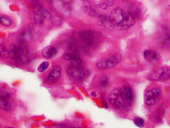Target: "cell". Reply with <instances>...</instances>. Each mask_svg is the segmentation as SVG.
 <instances>
[{"label": "cell", "instance_id": "obj_1", "mask_svg": "<svg viewBox=\"0 0 170 128\" xmlns=\"http://www.w3.org/2000/svg\"><path fill=\"white\" fill-rule=\"evenodd\" d=\"M17 105L12 91L5 86L0 85V110L5 112H12Z\"/></svg>", "mask_w": 170, "mask_h": 128}, {"label": "cell", "instance_id": "obj_2", "mask_svg": "<svg viewBox=\"0 0 170 128\" xmlns=\"http://www.w3.org/2000/svg\"><path fill=\"white\" fill-rule=\"evenodd\" d=\"M170 68L167 67L158 68L154 69L148 76V79L155 81H163L170 78Z\"/></svg>", "mask_w": 170, "mask_h": 128}, {"label": "cell", "instance_id": "obj_3", "mask_svg": "<svg viewBox=\"0 0 170 128\" xmlns=\"http://www.w3.org/2000/svg\"><path fill=\"white\" fill-rule=\"evenodd\" d=\"M66 71L70 77L77 81H82L87 78L90 75V72L87 69L82 67L70 66Z\"/></svg>", "mask_w": 170, "mask_h": 128}, {"label": "cell", "instance_id": "obj_4", "mask_svg": "<svg viewBox=\"0 0 170 128\" xmlns=\"http://www.w3.org/2000/svg\"><path fill=\"white\" fill-rule=\"evenodd\" d=\"M121 57L119 54H116L104 61L98 62L96 65L100 69L111 68L115 67L121 60Z\"/></svg>", "mask_w": 170, "mask_h": 128}, {"label": "cell", "instance_id": "obj_5", "mask_svg": "<svg viewBox=\"0 0 170 128\" xmlns=\"http://www.w3.org/2000/svg\"><path fill=\"white\" fill-rule=\"evenodd\" d=\"M135 19L131 13L124 14L123 19L121 22L114 27L117 30H125L133 26L135 24Z\"/></svg>", "mask_w": 170, "mask_h": 128}, {"label": "cell", "instance_id": "obj_6", "mask_svg": "<svg viewBox=\"0 0 170 128\" xmlns=\"http://www.w3.org/2000/svg\"><path fill=\"white\" fill-rule=\"evenodd\" d=\"M161 90L158 88H154L147 91L144 97L145 104L148 106H152L156 103L157 99L160 96Z\"/></svg>", "mask_w": 170, "mask_h": 128}, {"label": "cell", "instance_id": "obj_7", "mask_svg": "<svg viewBox=\"0 0 170 128\" xmlns=\"http://www.w3.org/2000/svg\"><path fill=\"white\" fill-rule=\"evenodd\" d=\"M62 75V68L58 65H55L46 78V83L51 85L57 82L60 79Z\"/></svg>", "mask_w": 170, "mask_h": 128}, {"label": "cell", "instance_id": "obj_8", "mask_svg": "<svg viewBox=\"0 0 170 128\" xmlns=\"http://www.w3.org/2000/svg\"><path fill=\"white\" fill-rule=\"evenodd\" d=\"M110 104L114 108L118 109L122 107L123 100L121 97L119 90H114L109 96Z\"/></svg>", "mask_w": 170, "mask_h": 128}, {"label": "cell", "instance_id": "obj_9", "mask_svg": "<svg viewBox=\"0 0 170 128\" xmlns=\"http://www.w3.org/2000/svg\"><path fill=\"white\" fill-rule=\"evenodd\" d=\"M124 14L122 10L120 8H116L111 13L109 17V20L114 28L122 20Z\"/></svg>", "mask_w": 170, "mask_h": 128}, {"label": "cell", "instance_id": "obj_10", "mask_svg": "<svg viewBox=\"0 0 170 128\" xmlns=\"http://www.w3.org/2000/svg\"><path fill=\"white\" fill-rule=\"evenodd\" d=\"M80 37L86 41L88 46L93 45L97 41L98 35L95 32L90 31H85L80 32Z\"/></svg>", "mask_w": 170, "mask_h": 128}, {"label": "cell", "instance_id": "obj_11", "mask_svg": "<svg viewBox=\"0 0 170 128\" xmlns=\"http://www.w3.org/2000/svg\"><path fill=\"white\" fill-rule=\"evenodd\" d=\"M10 57L13 59L21 60L24 53V50L23 47L15 45H11L10 47Z\"/></svg>", "mask_w": 170, "mask_h": 128}, {"label": "cell", "instance_id": "obj_12", "mask_svg": "<svg viewBox=\"0 0 170 128\" xmlns=\"http://www.w3.org/2000/svg\"><path fill=\"white\" fill-rule=\"evenodd\" d=\"M57 50L55 47L52 46H47L44 48L41 51L42 56L47 59H51L56 56Z\"/></svg>", "mask_w": 170, "mask_h": 128}, {"label": "cell", "instance_id": "obj_13", "mask_svg": "<svg viewBox=\"0 0 170 128\" xmlns=\"http://www.w3.org/2000/svg\"><path fill=\"white\" fill-rule=\"evenodd\" d=\"M143 57L146 60L149 62L153 60H158L160 59V55L154 51L147 50L143 52Z\"/></svg>", "mask_w": 170, "mask_h": 128}, {"label": "cell", "instance_id": "obj_14", "mask_svg": "<svg viewBox=\"0 0 170 128\" xmlns=\"http://www.w3.org/2000/svg\"><path fill=\"white\" fill-rule=\"evenodd\" d=\"M120 96L123 100L131 101L133 98V93L131 89L128 87H124L119 90Z\"/></svg>", "mask_w": 170, "mask_h": 128}, {"label": "cell", "instance_id": "obj_15", "mask_svg": "<svg viewBox=\"0 0 170 128\" xmlns=\"http://www.w3.org/2000/svg\"><path fill=\"white\" fill-rule=\"evenodd\" d=\"M33 17L36 24L42 27L45 24V19L40 12L36 11L33 13Z\"/></svg>", "mask_w": 170, "mask_h": 128}, {"label": "cell", "instance_id": "obj_16", "mask_svg": "<svg viewBox=\"0 0 170 128\" xmlns=\"http://www.w3.org/2000/svg\"><path fill=\"white\" fill-rule=\"evenodd\" d=\"M32 35L28 32L23 31L22 32L19 36L20 42L22 43L25 42L29 41L32 38Z\"/></svg>", "mask_w": 170, "mask_h": 128}, {"label": "cell", "instance_id": "obj_17", "mask_svg": "<svg viewBox=\"0 0 170 128\" xmlns=\"http://www.w3.org/2000/svg\"><path fill=\"white\" fill-rule=\"evenodd\" d=\"M51 23L54 26L60 27L63 23V20L60 16H55L51 17L50 20Z\"/></svg>", "mask_w": 170, "mask_h": 128}, {"label": "cell", "instance_id": "obj_18", "mask_svg": "<svg viewBox=\"0 0 170 128\" xmlns=\"http://www.w3.org/2000/svg\"><path fill=\"white\" fill-rule=\"evenodd\" d=\"M37 11H38L41 13L45 20H50L51 17H52L50 12L44 9L43 6Z\"/></svg>", "mask_w": 170, "mask_h": 128}, {"label": "cell", "instance_id": "obj_19", "mask_svg": "<svg viewBox=\"0 0 170 128\" xmlns=\"http://www.w3.org/2000/svg\"><path fill=\"white\" fill-rule=\"evenodd\" d=\"M12 22L9 18L5 16L0 17V24L5 27H9L12 25Z\"/></svg>", "mask_w": 170, "mask_h": 128}, {"label": "cell", "instance_id": "obj_20", "mask_svg": "<svg viewBox=\"0 0 170 128\" xmlns=\"http://www.w3.org/2000/svg\"><path fill=\"white\" fill-rule=\"evenodd\" d=\"M99 20L98 24L99 25H105L110 22L109 17L105 15H101L98 16Z\"/></svg>", "mask_w": 170, "mask_h": 128}, {"label": "cell", "instance_id": "obj_21", "mask_svg": "<svg viewBox=\"0 0 170 128\" xmlns=\"http://www.w3.org/2000/svg\"><path fill=\"white\" fill-rule=\"evenodd\" d=\"M0 56L3 58H7L10 57L9 52L2 45H0Z\"/></svg>", "mask_w": 170, "mask_h": 128}, {"label": "cell", "instance_id": "obj_22", "mask_svg": "<svg viewBox=\"0 0 170 128\" xmlns=\"http://www.w3.org/2000/svg\"><path fill=\"white\" fill-rule=\"evenodd\" d=\"M82 64V60L79 57L76 56L72 60L70 66L75 67H81Z\"/></svg>", "mask_w": 170, "mask_h": 128}, {"label": "cell", "instance_id": "obj_23", "mask_svg": "<svg viewBox=\"0 0 170 128\" xmlns=\"http://www.w3.org/2000/svg\"><path fill=\"white\" fill-rule=\"evenodd\" d=\"M83 8L84 11L89 14L92 8L90 2L87 1H84L83 3Z\"/></svg>", "mask_w": 170, "mask_h": 128}, {"label": "cell", "instance_id": "obj_24", "mask_svg": "<svg viewBox=\"0 0 170 128\" xmlns=\"http://www.w3.org/2000/svg\"><path fill=\"white\" fill-rule=\"evenodd\" d=\"M134 122L135 126L139 128H143L144 126V120L140 117H136Z\"/></svg>", "mask_w": 170, "mask_h": 128}, {"label": "cell", "instance_id": "obj_25", "mask_svg": "<svg viewBox=\"0 0 170 128\" xmlns=\"http://www.w3.org/2000/svg\"><path fill=\"white\" fill-rule=\"evenodd\" d=\"M49 64L48 62L47 61L43 62L39 66L38 70L40 72H42L48 68Z\"/></svg>", "mask_w": 170, "mask_h": 128}, {"label": "cell", "instance_id": "obj_26", "mask_svg": "<svg viewBox=\"0 0 170 128\" xmlns=\"http://www.w3.org/2000/svg\"><path fill=\"white\" fill-rule=\"evenodd\" d=\"M76 56L72 53H65L63 55L64 59L66 61H72Z\"/></svg>", "mask_w": 170, "mask_h": 128}, {"label": "cell", "instance_id": "obj_27", "mask_svg": "<svg viewBox=\"0 0 170 128\" xmlns=\"http://www.w3.org/2000/svg\"><path fill=\"white\" fill-rule=\"evenodd\" d=\"M108 77L106 75L103 76L100 79V83L103 86H105L108 81Z\"/></svg>", "mask_w": 170, "mask_h": 128}, {"label": "cell", "instance_id": "obj_28", "mask_svg": "<svg viewBox=\"0 0 170 128\" xmlns=\"http://www.w3.org/2000/svg\"><path fill=\"white\" fill-rule=\"evenodd\" d=\"M88 14L90 16L92 17H95V18L98 17L97 14V12H96L95 11V10H94L93 9H92L91 10V11L90 12V13H89Z\"/></svg>", "mask_w": 170, "mask_h": 128}, {"label": "cell", "instance_id": "obj_29", "mask_svg": "<svg viewBox=\"0 0 170 128\" xmlns=\"http://www.w3.org/2000/svg\"><path fill=\"white\" fill-rule=\"evenodd\" d=\"M98 6L100 8L103 10L106 9L108 8V6H107L106 3H99Z\"/></svg>", "mask_w": 170, "mask_h": 128}, {"label": "cell", "instance_id": "obj_30", "mask_svg": "<svg viewBox=\"0 0 170 128\" xmlns=\"http://www.w3.org/2000/svg\"><path fill=\"white\" fill-rule=\"evenodd\" d=\"M115 1H107L105 2V3L108 7L112 6L114 4Z\"/></svg>", "mask_w": 170, "mask_h": 128}, {"label": "cell", "instance_id": "obj_31", "mask_svg": "<svg viewBox=\"0 0 170 128\" xmlns=\"http://www.w3.org/2000/svg\"><path fill=\"white\" fill-rule=\"evenodd\" d=\"M54 128H65V127L63 125H59L55 126Z\"/></svg>", "mask_w": 170, "mask_h": 128}, {"label": "cell", "instance_id": "obj_32", "mask_svg": "<svg viewBox=\"0 0 170 128\" xmlns=\"http://www.w3.org/2000/svg\"><path fill=\"white\" fill-rule=\"evenodd\" d=\"M91 96L92 97H97V94H96V93L95 92H92L91 93Z\"/></svg>", "mask_w": 170, "mask_h": 128}, {"label": "cell", "instance_id": "obj_33", "mask_svg": "<svg viewBox=\"0 0 170 128\" xmlns=\"http://www.w3.org/2000/svg\"><path fill=\"white\" fill-rule=\"evenodd\" d=\"M6 128H16L14 127H7Z\"/></svg>", "mask_w": 170, "mask_h": 128}, {"label": "cell", "instance_id": "obj_34", "mask_svg": "<svg viewBox=\"0 0 170 128\" xmlns=\"http://www.w3.org/2000/svg\"><path fill=\"white\" fill-rule=\"evenodd\" d=\"M76 128V127H70V128Z\"/></svg>", "mask_w": 170, "mask_h": 128}, {"label": "cell", "instance_id": "obj_35", "mask_svg": "<svg viewBox=\"0 0 170 128\" xmlns=\"http://www.w3.org/2000/svg\"><path fill=\"white\" fill-rule=\"evenodd\" d=\"M0 127H1V124H0Z\"/></svg>", "mask_w": 170, "mask_h": 128}]
</instances>
